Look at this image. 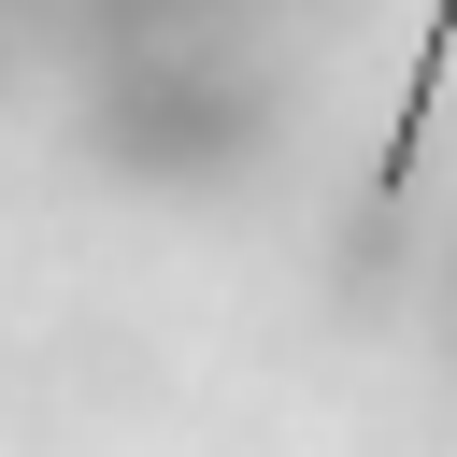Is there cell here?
<instances>
[{"mask_svg": "<svg viewBox=\"0 0 457 457\" xmlns=\"http://www.w3.org/2000/svg\"><path fill=\"white\" fill-rule=\"evenodd\" d=\"M443 57H457V0H428V43H414V86H400V129H386V200L414 186V157H428V114H443Z\"/></svg>", "mask_w": 457, "mask_h": 457, "instance_id": "1", "label": "cell"}]
</instances>
